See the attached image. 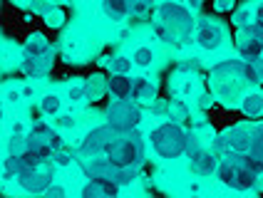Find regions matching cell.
<instances>
[{
	"instance_id": "1",
	"label": "cell",
	"mask_w": 263,
	"mask_h": 198,
	"mask_svg": "<svg viewBox=\"0 0 263 198\" xmlns=\"http://www.w3.org/2000/svg\"><path fill=\"white\" fill-rule=\"evenodd\" d=\"M194 15L176 0H164L157 10V23H154V32L159 35L164 45H184L191 37L194 30Z\"/></svg>"
},
{
	"instance_id": "2",
	"label": "cell",
	"mask_w": 263,
	"mask_h": 198,
	"mask_svg": "<svg viewBox=\"0 0 263 198\" xmlns=\"http://www.w3.org/2000/svg\"><path fill=\"white\" fill-rule=\"evenodd\" d=\"M149 142H152V149L154 154L161 156V159H179V156L189 154L196 149V136L194 131L184 129L176 122H161L152 129L149 134Z\"/></svg>"
},
{
	"instance_id": "3",
	"label": "cell",
	"mask_w": 263,
	"mask_h": 198,
	"mask_svg": "<svg viewBox=\"0 0 263 198\" xmlns=\"http://www.w3.org/2000/svg\"><path fill=\"white\" fill-rule=\"evenodd\" d=\"M211 77H214V80H211V87H214L216 97H219L223 104H231V107L236 104V99L241 97L243 87L251 85L249 80H246V74H243V62H238V60L221 62Z\"/></svg>"
},
{
	"instance_id": "4",
	"label": "cell",
	"mask_w": 263,
	"mask_h": 198,
	"mask_svg": "<svg viewBox=\"0 0 263 198\" xmlns=\"http://www.w3.org/2000/svg\"><path fill=\"white\" fill-rule=\"evenodd\" d=\"M52 57H55V50L43 35H30L23 52V72L30 77H40L52 67Z\"/></svg>"
},
{
	"instance_id": "5",
	"label": "cell",
	"mask_w": 263,
	"mask_h": 198,
	"mask_svg": "<svg viewBox=\"0 0 263 198\" xmlns=\"http://www.w3.org/2000/svg\"><path fill=\"white\" fill-rule=\"evenodd\" d=\"M112 169H139L144 164V142L137 134H124L122 142L104 156Z\"/></svg>"
},
{
	"instance_id": "6",
	"label": "cell",
	"mask_w": 263,
	"mask_h": 198,
	"mask_svg": "<svg viewBox=\"0 0 263 198\" xmlns=\"http://www.w3.org/2000/svg\"><path fill=\"white\" fill-rule=\"evenodd\" d=\"M142 122V109L132 99H112L107 107V127L119 134H129L132 129Z\"/></svg>"
},
{
	"instance_id": "7",
	"label": "cell",
	"mask_w": 263,
	"mask_h": 198,
	"mask_svg": "<svg viewBox=\"0 0 263 198\" xmlns=\"http://www.w3.org/2000/svg\"><path fill=\"white\" fill-rule=\"evenodd\" d=\"M122 136H124V134L115 131V129L107 127V124L95 127L87 136L82 139V144H80V154L82 156H107L122 142Z\"/></svg>"
},
{
	"instance_id": "8",
	"label": "cell",
	"mask_w": 263,
	"mask_h": 198,
	"mask_svg": "<svg viewBox=\"0 0 263 198\" xmlns=\"http://www.w3.org/2000/svg\"><path fill=\"white\" fill-rule=\"evenodd\" d=\"M60 146H62L60 134L52 131L47 124H35L30 129V134H25V149H30L32 154H37L43 161L58 154Z\"/></svg>"
},
{
	"instance_id": "9",
	"label": "cell",
	"mask_w": 263,
	"mask_h": 198,
	"mask_svg": "<svg viewBox=\"0 0 263 198\" xmlns=\"http://www.w3.org/2000/svg\"><path fill=\"white\" fill-rule=\"evenodd\" d=\"M154 0H102V13L107 20L115 23H124L129 17L144 15L152 8Z\"/></svg>"
},
{
	"instance_id": "10",
	"label": "cell",
	"mask_w": 263,
	"mask_h": 198,
	"mask_svg": "<svg viewBox=\"0 0 263 198\" xmlns=\"http://www.w3.org/2000/svg\"><path fill=\"white\" fill-rule=\"evenodd\" d=\"M196 28V43L201 50H209V52H214V50H219L221 45L226 43V28L221 25L216 17H201L199 20V25H194Z\"/></svg>"
},
{
	"instance_id": "11",
	"label": "cell",
	"mask_w": 263,
	"mask_h": 198,
	"mask_svg": "<svg viewBox=\"0 0 263 198\" xmlns=\"http://www.w3.org/2000/svg\"><path fill=\"white\" fill-rule=\"evenodd\" d=\"M52 179H55V171L50 169V166H37V169L28 171V173H23V176H17V181L23 186V191L25 193H32V196H37V193H45V188L52 184Z\"/></svg>"
},
{
	"instance_id": "12",
	"label": "cell",
	"mask_w": 263,
	"mask_h": 198,
	"mask_svg": "<svg viewBox=\"0 0 263 198\" xmlns=\"http://www.w3.org/2000/svg\"><path fill=\"white\" fill-rule=\"evenodd\" d=\"M189 166L191 171L196 173V176H211V173H216V164H219V159L216 154H211V151H206V149H194L189 151Z\"/></svg>"
},
{
	"instance_id": "13",
	"label": "cell",
	"mask_w": 263,
	"mask_h": 198,
	"mask_svg": "<svg viewBox=\"0 0 263 198\" xmlns=\"http://www.w3.org/2000/svg\"><path fill=\"white\" fill-rule=\"evenodd\" d=\"M80 198H117V184L109 179H102V176H92L82 186Z\"/></svg>"
},
{
	"instance_id": "14",
	"label": "cell",
	"mask_w": 263,
	"mask_h": 198,
	"mask_svg": "<svg viewBox=\"0 0 263 198\" xmlns=\"http://www.w3.org/2000/svg\"><path fill=\"white\" fill-rule=\"evenodd\" d=\"M132 99L149 104L157 99V80H149V77H134L132 80Z\"/></svg>"
},
{
	"instance_id": "15",
	"label": "cell",
	"mask_w": 263,
	"mask_h": 198,
	"mask_svg": "<svg viewBox=\"0 0 263 198\" xmlns=\"http://www.w3.org/2000/svg\"><path fill=\"white\" fill-rule=\"evenodd\" d=\"M107 92L115 99H132V80L127 74H109Z\"/></svg>"
},
{
	"instance_id": "16",
	"label": "cell",
	"mask_w": 263,
	"mask_h": 198,
	"mask_svg": "<svg viewBox=\"0 0 263 198\" xmlns=\"http://www.w3.org/2000/svg\"><path fill=\"white\" fill-rule=\"evenodd\" d=\"M241 112L251 116V119H256V116H261L263 114V92L261 89H256V92H249L243 102H241Z\"/></svg>"
},
{
	"instance_id": "17",
	"label": "cell",
	"mask_w": 263,
	"mask_h": 198,
	"mask_svg": "<svg viewBox=\"0 0 263 198\" xmlns=\"http://www.w3.org/2000/svg\"><path fill=\"white\" fill-rule=\"evenodd\" d=\"M154 57H157V52H154V47L152 45H139V47H134L132 50V65H137V67H142V70H149L152 65H154Z\"/></svg>"
},
{
	"instance_id": "18",
	"label": "cell",
	"mask_w": 263,
	"mask_h": 198,
	"mask_svg": "<svg viewBox=\"0 0 263 198\" xmlns=\"http://www.w3.org/2000/svg\"><path fill=\"white\" fill-rule=\"evenodd\" d=\"M82 85H85V99L97 102V99L104 94V89H107V80H104L102 74H92V77H87Z\"/></svg>"
},
{
	"instance_id": "19",
	"label": "cell",
	"mask_w": 263,
	"mask_h": 198,
	"mask_svg": "<svg viewBox=\"0 0 263 198\" xmlns=\"http://www.w3.org/2000/svg\"><path fill=\"white\" fill-rule=\"evenodd\" d=\"M100 65H107L112 74H129L132 67H134V65H132V60H129V57H124V55L102 57V60H100Z\"/></svg>"
},
{
	"instance_id": "20",
	"label": "cell",
	"mask_w": 263,
	"mask_h": 198,
	"mask_svg": "<svg viewBox=\"0 0 263 198\" xmlns=\"http://www.w3.org/2000/svg\"><path fill=\"white\" fill-rule=\"evenodd\" d=\"M40 109H43V114H47V116H55V114H60V109H62V99H60L58 94H45V97L40 99Z\"/></svg>"
},
{
	"instance_id": "21",
	"label": "cell",
	"mask_w": 263,
	"mask_h": 198,
	"mask_svg": "<svg viewBox=\"0 0 263 198\" xmlns=\"http://www.w3.org/2000/svg\"><path fill=\"white\" fill-rule=\"evenodd\" d=\"M67 94H70V99H74V102L85 99V85H82V82H77V80L67 82Z\"/></svg>"
},
{
	"instance_id": "22",
	"label": "cell",
	"mask_w": 263,
	"mask_h": 198,
	"mask_svg": "<svg viewBox=\"0 0 263 198\" xmlns=\"http://www.w3.org/2000/svg\"><path fill=\"white\" fill-rule=\"evenodd\" d=\"M43 196H45V198H67V188L52 181V184H50L47 188H45V193H43Z\"/></svg>"
},
{
	"instance_id": "23",
	"label": "cell",
	"mask_w": 263,
	"mask_h": 198,
	"mask_svg": "<svg viewBox=\"0 0 263 198\" xmlns=\"http://www.w3.org/2000/svg\"><path fill=\"white\" fill-rule=\"evenodd\" d=\"M45 20L50 28H60L62 25V13L60 10H45Z\"/></svg>"
},
{
	"instance_id": "24",
	"label": "cell",
	"mask_w": 263,
	"mask_h": 198,
	"mask_svg": "<svg viewBox=\"0 0 263 198\" xmlns=\"http://www.w3.org/2000/svg\"><path fill=\"white\" fill-rule=\"evenodd\" d=\"M253 25L263 32V3H258V5H256V10H253Z\"/></svg>"
},
{
	"instance_id": "25",
	"label": "cell",
	"mask_w": 263,
	"mask_h": 198,
	"mask_svg": "<svg viewBox=\"0 0 263 198\" xmlns=\"http://www.w3.org/2000/svg\"><path fill=\"white\" fill-rule=\"evenodd\" d=\"M214 8H216L219 13H223V10H231V8H234V0H214Z\"/></svg>"
},
{
	"instance_id": "26",
	"label": "cell",
	"mask_w": 263,
	"mask_h": 198,
	"mask_svg": "<svg viewBox=\"0 0 263 198\" xmlns=\"http://www.w3.org/2000/svg\"><path fill=\"white\" fill-rule=\"evenodd\" d=\"M58 124H60V127H72V124H74L72 114H62V116L58 119Z\"/></svg>"
},
{
	"instance_id": "27",
	"label": "cell",
	"mask_w": 263,
	"mask_h": 198,
	"mask_svg": "<svg viewBox=\"0 0 263 198\" xmlns=\"http://www.w3.org/2000/svg\"><path fill=\"white\" fill-rule=\"evenodd\" d=\"M0 116H3V107H0Z\"/></svg>"
}]
</instances>
